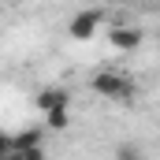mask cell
I'll list each match as a JSON object with an SVG mask.
<instances>
[{
  "label": "cell",
  "mask_w": 160,
  "mask_h": 160,
  "mask_svg": "<svg viewBox=\"0 0 160 160\" xmlns=\"http://www.w3.org/2000/svg\"><path fill=\"white\" fill-rule=\"evenodd\" d=\"M89 89H93L97 97H104V101H130V97L138 93L134 78L123 75V71H97V75L89 78Z\"/></svg>",
  "instance_id": "1"
},
{
  "label": "cell",
  "mask_w": 160,
  "mask_h": 160,
  "mask_svg": "<svg viewBox=\"0 0 160 160\" xmlns=\"http://www.w3.org/2000/svg\"><path fill=\"white\" fill-rule=\"evenodd\" d=\"M101 22H104V11H101V8H86V11H78V15L67 22V30H71L75 41H89L101 30Z\"/></svg>",
  "instance_id": "2"
},
{
  "label": "cell",
  "mask_w": 160,
  "mask_h": 160,
  "mask_svg": "<svg viewBox=\"0 0 160 160\" xmlns=\"http://www.w3.org/2000/svg\"><path fill=\"white\" fill-rule=\"evenodd\" d=\"M108 45L116 52H134L142 45V30L138 26H116V30H108Z\"/></svg>",
  "instance_id": "3"
},
{
  "label": "cell",
  "mask_w": 160,
  "mask_h": 160,
  "mask_svg": "<svg viewBox=\"0 0 160 160\" xmlns=\"http://www.w3.org/2000/svg\"><path fill=\"white\" fill-rule=\"evenodd\" d=\"M34 104H38L41 116H52V112H60V108L71 104V93H67V89H41Z\"/></svg>",
  "instance_id": "4"
},
{
  "label": "cell",
  "mask_w": 160,
  "mask_h": 160,
  "mask_svg": "<svg viewBox=\"0 0 160 160\" xmlns=\"http://www.w3.org/2000/svg\"><path fill=\"white\" fill-rule=\"evenodd\" d=\"M30 149H41V130H19L15 134V153H30Z\"/></svg>",
  "instance_id": "5"
},
{
  "label": "cell",
  "mask_w": 160,
  "mask_h": 160,
  "mask_svg": "<svg viewBox=\"0 0 160 160\" xmlns=\"http://www.w3.org/2000/svg\"><path fill=\"white\" fill-rule=\"evenodd\" d=\"M67 108H60V112H52V116H45V127H48V130H63V127H67Z\"/></svg>",
  "instance_id": "6"
},
{
  "label": "cell",
  "mask_w": 160,
  "mask_h": 160,
  "mask_svg": "<svg viewBox=\"0 0 160 160\" xmlns=\"http://www.w3.org/2000/svg\"><path fill=\"white\" fill-rule=\"evenodd\" d=\"M116 160H142V153H138L134 145H119V149H116Z\"/></svg>",
  "instance_id": "7"
},
{
  "label": "cell",
  "mask_w": 160,
  "mask_h": 160,
  "mask_svg": "<svg viewBox=\"0 0 160 160\" xmlns=\"http://www.w3.org/2000/svg\"><path fill=\"white\" fill-rule=\"evenodd\" d=\"M22 160H45V149H30V153H19Z\"/></svg>",
  "instance_id": "8"
},
{
  "label": "cell",
  "mask_w": 160,
  "mask_h": 160,
  "mask_svg": "<svg viewBox=\"0 0 160 160\" xmlns=\"http://www.w3.org/2000/svg\"><path fill=\"white\" fill-rule=\"evenodd\" d=\"M0 160H22V157H19V153H11V157H0Z\"/></svg>",
  "instance_id": "9"
},
{
  "label": "cell",
  "mask_w": 160,
  "mask_h": 160,
  "mask_svg": "<svg viewBox=\"0 0 160 160\" xmlns=\"http://www.w3.org/2000/svg\"><path fill=\"white\" fill-rule=\"evenodd\" d=\"M157 38H160V26H157Z\"/></svg>",
  "instance_id": "10"
}]
</instances>
